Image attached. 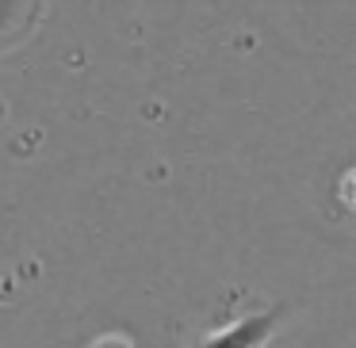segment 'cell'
<instances>
[{"instance_id":"6da1fadb","label":"cell","mask_w":356,"mask_h":348,"mask_svg":"<svg viewBox=\"0 0 356 348\" xmlns=\"http://www.w3.org/2000/svg\"><path fill=\"white\" fill-rule=\"evenodd\" d=\"M280 329L276 310H249V314L230 317L226 325H215L211 333H203L192 348H264Z\"/></svg>"}]
</instances>
